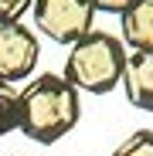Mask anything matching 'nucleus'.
Here are the masks:
<instances>
[{
  "instance_id": "obj_1",
  "label": "nucleus",
  "mask_w": 153,
  "mask_h": 156,
  "mask_svg": "<svg viewBox=\"0 0 153 156\" xmlns=\"http://www.w3.org/2000/svg\"><path fill=\"white\" fill-rule=\"evenodd\" d=\"M82 119V95L75 92L65 75L41 71L20 88V129L31 143L51 146L65 139Z\"/></svg>"
},
{
  "instance_id": "obj_2",
  "label": "nucleus",
  "mask_w": 153,
  "mask_h": 156,
  "mask_svg": "<svg viewBox=\"0 0 153 156\" xmlns=\"http://www.w3.org/2000/svg\"><path fill=\"white\" fill-rule=\"evenodd\" d=\"M126 44L122 37L109 34V31H89L85 37H78L68 48L65 58V82L75 92L85 95H109L126 71Z\"/></svg>"
},
{
  "instance_id": "obj_3",
  "label": "nucleus",
  "mask_w": 153,
  "mask_h": 156,
  "mask_svg": "<svg viewBox=\"0 0 153 156\" xmlns=\"http://www.w3.org/2000/svg\"><path fill=\"white\" fill-rule=\"evenodd\" d=\"M34 31L51 37L55 44H75L92 31L95 7L92 0H34L31 4Z\"/></svg>"
},
{
  "instance_id": "obj_4",
  "label": "nucleus",
  "mask_w": 153,
  "mask_h": 156,
  "mask_svg": "<svg viewBox=\"0 0 153 156\" xmlns=\"http://www.w3.org/2000/svg\"><path fill=\"white\" fill-rule=\"evenodd\" d=\"M41 61V37L31 24H0V78L10 85L31 82Z\"/></svg>"
},
{
  "instance_id": "obj_5",
  "label": "nucleus",
  "mask_w": 153,
  "mask_h": 156,
  "mask_svg": "<svg viewBox=\"0 0 153 156\" xmlns=\"http://www.w3.org/2000/svg\"><path fill=\"white\" fill-rule=\"evenodd\" d=\"M119 85L133 109L153 112V51H133L126 58V71Z\"/></svg>"
},
{
  "instance_id": "obj_6",
  "label": "nucleus",
  "mask_w": 153,
  "mask_h": 156,
  "mask_svg": "<svg viewBox=\"0 0 153 156\" xmlns=\"http://www.w3.org/2000/svg\"><path fill=\"white\" fill-rule=\"evenodd\" d=\"M122 44L133 51H153V0H136L129 10L119 14Z\"/></svg>"
},
{
  "instance_id": "obj_7",
  "label": "nucleus",
  "mask_w": 153,
  "mask_h": 156,
  "mask_svg": "<svg viewBox=\"0 0 153 156\" xmlns=\"http://www.w3.org/2000/svg\"><path fill=\"white\" fill-rule=\"evenodd\" d=\"M20 129V88L0 78V139Z\"/></svg>"
},
{
  "instance_id": "obj_8",
  "label": "nucleus",
  "mask_w": 153,
  "mask_h": 156,
  "mask_svg": "<svg viewBox=\"0 0 153 156\" xmlns=\"http://www.w3.org/2000/svg\"><path fill=\"white\" fill-rule=\"evenodd\" d=\"M112 156H153V129H136V133H129L112 149Z\"/></svg>"
},
{
  "instance_id": "obj_9",
  "label": "nucleus",
  "mask_w": 153,
  "mask_h": 156,
  "mask_svg": "<svg viewBox=\"0 0 153 156\" xmlns=\"http://www.w3.org/2000/svg\"><path fill=\"white\" fill-rule=\"evenodd\" d=\"M34 0H0V24H14L31 10Z\"/></svg>"
},
{
  "instance_id": "obj_10",
  "label": "nucleus",
  "mask_w": 153,
  "mask_h": 156,
  "mask_svg": "<svg viewBox=\"0 0 153 156\" xmlns=\"http://www.w3.org/2000/svg\"><path fill=\"white\" fill-rule=\"evenodd\" d=\"M136 4V0H92V7L95 10H106V14H122V10H129Z\"/></svg>"
}]
</instances>
